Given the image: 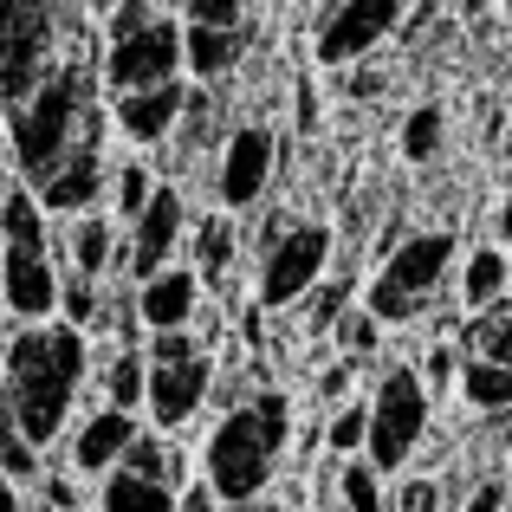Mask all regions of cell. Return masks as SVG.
<instances>
[{
  "label": "cell",
  "mask_w": 512,
  "mask_h": 512,
  "mask_svg": "<svg viewBox=\"0 0 512 512\" xmlns=\"http://www.w3.org/2000/svg\"><path fill=\"white\" fill-rule=\"evenodd\" d=\"M0 363H7V422L46 454L52 441H65L78 389H85V376H91L85 331L65 325V318H52V325H20Z\"/></svg>",
  "instance_id": "obj_1"
},
{
  "label": "cell",
  "mask_w": 512,
  "mask_h": 512,
  "mask_svg": "<svg viewBox=\"0 0 512 512\" xmlns=\"http://www.w3.org/2000/svg\"><path fill=\"white\" fill-rule=\"evenodd\" d=\"M104 78H98V59H59V72L33 91L26 104L0 111V137H7V156H13V175L26 188H39L78 143H98L104 130V104H98Z\"/></svg>",
  "instance_id": "obj_2"
},
{
  "label": "cell",
  "mask_w": 512,
  "mask_h": 512,
  "mask_svg": "<svg viewBox=\"0 0 512 512\" xmlns=\"http://www.w3.org/2000/svg\"><path fill=\"white\" fill-rule=\"evenodd\" d=\"M292 441V402L286 389H253L240 409L214 422L208 448H201V480L214 487L221 506H253L273 487V467Z\"/></svg>",
  "instance_id": "obj_3"
},
{
  "label": "cell",
  "mask_w": 512,
  "mask_h": 512,
  "mask_svg": "<svg viewBox=\"0 0 512 512\" xmlns=\"http://www.w3.org/2000/svg\"><path fill=\"white\" fill-rule=\"evenodd\" d=\"M65 7L59 0H0V111L26 104L65 59Z\"/></svg>",
  "instance_id": "obj_4"
},
{
  "label": "cell",
  "mask_w": 512,
  "mask_h": 512,
  "mask_svg": "<svg viewBox=\"0 0 512 512\" xmlns=\"http://www.w3.org/2000/svg\"><path fill=\"white\" fill-rule=\"evenodd\" d=\"M454 260H461V247H454V234H402V247L383 260V273H376V286L363 292V305L376 312V325H409V318H422L428 305H435V292L448 286Z\"/></svg>",
  "instance_id": "obj_5"
},
{
  "label": "cell",
  "mask_w": 512,
  "mask_h": 512,
  "mask_svg": "<svg viewBox=\"0 0 512 512\" xmlns=\"http://www.w3.org/2000/svg\"><path fill=\"white\" fill-rule=\"evenodd\" d=\"M428 383L422 370H383L376 376V396H370V448H363V461L376 467V474H402V461H409L415 448H422L428 435Z\"/></svg>",
  "instance_id": "obj_6"
},
{
  "label": "cell",
  "mask_w": 512,
  "mask_h": 512,
  "mask_svg": "<svg viewBox=\"0 0 512 512\" xmlns=\"http://www.w3.org/2000/svg\"><path fill=\"white\" fill-rule=\"evenodd\" d=\"M331 273V227L318 221H292L273 247L260 253V279H253V299L260 312H286V305H305Z\"/></svg>",
  "instance_id": "obj_7"
},
{
  "label": "cell",
  "mask_w": 512,
  "mask_h": 512,
  "mask_svg": "<svg viewBox=\"0 0 512 512\" xmlns=\"http://www.w3.org/2000/svg\"><path fill=\"white\" fill-rule=\"evenodd\" d=\"M98 78L111 98H124V91H150V85H175L182 72V20H169V13H156L143 33L130 39H111V46L98 52Z\"/></svg>",
  "instance_id": "obj_8"
},
{
  "label": "cell",
  "mask_w": 512,
  "mask_h": 512,
  "mask_svg": "<svg viewBox=\"0 0 512 512\" xmlns=\"http://www.w3.org/2000/svg\"><path fill=\"white\" fill-rule=\"evenodd\" d=\"M396 26H402V0H331V7L318 13L312 52H318V65L344 72V65L370 59Z\"/></svg>",
  "instance_id": "obj_9"
},
{
  "label": "cell",
  "mask_w": 512,
  "mask_h": 512,
  "mask_svg": "<svg viewBox=\"0 0 512 512\" xmlns=\"http://www.w3.org/2000/svg\"><path fill=\"white\" fill-rule=\"evenodd\" d=\"M59 253L52 240H0V292H7L13 325H52L59 318Z\"/></svg>",
  "instance_id": "obj_10"
},
{
  "label": "cell",
  "mask_w": 512,
  "mask_h": 512,
  "mask_svg": "<svg viewBox=\"0 0 512 512\" xmlns=\"http://www.w3.org/2000/svg\"><path fill=\"white\" fill-rule=\"evenodd\" d=\"M273 169H279V137L266 124H240L234 137L221 143V163H214V195H221V208L247 214L253 201L266 195Z\"/></svg>",
  "instance_id": "obj_11"
},
{
  "label": "cell",
  "mask_w": 512,
  "mask_h": 512,
  "mask_svg": "<svg viewBox=\"0 0 512 512\" xmlns=\"http://www.w3.org/2000/svg\"><path fill=\"white\" fill-rule=\"evenodd\" d=\"M124 240H130V266L124 273L137 279H156L163 266H175V253H182V240H188V201H182V188H156L150 195V208L137 214V221L124 227Z\"/></svg>",
  "instance_id": "obj_12"
},
{
  "label": "cell",
  "mask_w": 512,
  "mask_h": 512,
  "mask_svg": "<svg viewBox=\"0 0 512 512\" xmlns=\"http://www.w3.org/2000/svg\"><path fill=\"white\" fill-rule=\"evenodd\" d=\"M214 402V357L201 350V357H182V363H150V396H143V409H150V428H188L201 409Z\"/></svg>",
  "instance_id": "obj_13"
},
{
  "label": "cell",
  "mask_w": 512,
  "mask_h": 512,
  "mask_svg": "<svg viewBox=\"0 0 512 512\" xmlns=\"http://www.w3.org/2000/svg\"><path fill=\"white\" fill-rule=\"evenodd\" d=\"M104 188H111V163H104V150H98V143H78V150L65 156L33 195H39V208H46V221H78V214H91L104 201Z\"/></svg>",
  "instance_id": "obj_14"
},
{
  "label": "cell",
  "mask_w": 512,
  "mask_h": 512,
  "mask_svg": "<svg viewBox=\"0 0 512 512\" xmlns=\"http://www.w3.org/2000/svg\"><path fill=\"white\" fill-rule=\"evenodd\" d=\"M52 253L65 260V273H85V279H104L111 266H130V240L98 208L78 214V221H52Z\"/></svg>",
  "instance_id": "obj_15"
},
{
  "label": "cell",
  "mask_w": 512,
  "mask_h": 512,
  "mask_svg": "<svg viewBox=\"0 0 512 512\" xmlns=\"http://www.w3.org/2000/svg\"><path fill=\"white\" fill-rule=\"evenodd\" d=\"M104 111H111V124L124 130L137 150H156V143L175 137V124H182V111H188V78L150 85V91H124V98H111Z\"/></svg>",
  "instance_id": "obj_16"
},
{
  "label": "cell",
  "mask_w": 512,
  "mask_h": 512,
  "mask_svg": "<svg viewBox=\"0 0 512 512\" xmlns=\"http://www.w3.org/2000/svg\"><path fill=\"white\" fill-rule=\"evenodd\" d=\"M137 435H143V422H137V415L111 409V402H104V409H91L85 422L72 428V448H65V454H72V474H91V480L117 474Z\"/></svg>",
  "instance_id": "obj_17"
},
{
  "label": "cell",
  "mask_w": 512,
  "mask_h": 512,
  "mask_svg": "<svg viewBox=\"0 0 512 512\" xmlns=\"http://www.w3.org/2000/svg\"><path fill=\"white\" fill-rule=\"evenodd\" d=\"M137 318H143V331H195L201 273L195 266H163L156 279H143L137 286Z\"/></svg>",
  "instance_id": "obj_18"
},
{
  "label": "cell",
  "mask_w": 512,
  "mask_h": 512,
  "mask_svg": "<svg viewBox=\"0 0 512 512\" xmlns=\"http://www.w3.org/2000/svg\"><path fill=\"white\" fill-rule=\"evenodd\" d=\"M240 46H247V33H221V26H182V72L195 78V85H214V78L234 72Z\"/></svg>",
  "instance_id": "obj_19"
},
{
  "label": "cell",
  "mask_w": 512,
  "mask_h": 512,
  "mask_svg": "<svg viewBox=\"0 0 512 512\" xmlns=\"http://www.w3.org/2000/svg\"><path fill=\"white\" fill-rule=\"evenodd\" d=\"M124 474H137V480H156V487H175L182 493L188 487V461H182V448L163 435V428H143L137 441H130V454H124Z\"/></svg>",
  "instance_id": "obj_20"
},
{
  "label": "cell",
  "mask_w": 512,
  "mask_h": 512,
  "mask_svg": "<svg viewBox=\"0 0 512 512\" xmlns=\"http://www.w3.org/2000/svg\"><path fill=\"white\" fill-rule=\"evenodd\" d=\"M461 299H467V312H487V305L512 299L506 247H474V253H467V260H461Z\"/></svg>",
  "instance_id": "obj_21"
},
{
  "label": "cell",
  "mask_w": 512,
  "mask_h": 512,
  "mask_svg": "<svg viewBox=\"0 0 512 512\" xmlns=\"http://www.w3.org/2000/svg\"><path fill=\"white\" fill-rule=\"evenodd\" d=\"M98 383H104V402H111V409L137 415L143 396H150V357H143V350H111V363L98 370Z\"/></svg>",
  "instance_id": "obj_22"
},
{
  "label": "cell",
  "mask_w": 512,
  "mask_h": 512,
  "mask_svg": "<svg viewBox=\"0 0 512 512\" xmlns=\"http://www.w3.org/2000/svg\"><path fill=\"white\" fill-rule=\"evenodd\" d=\"M98 512H175V487H156V480H137L117 467L98 487Z\"/></svg>",
  "instance_id": "obj_23"
},
{
  "label": "cell",
  "mask_w": 512,
  "mask_h": 512,
  "mask_svg": "<svg viewBox=\"0 0 512 512\" xmlns=\"http://www.w3.org/2000/svg\"><path fill=\"white\" fill-rule=\"evenodd\" d=\"M461 396L480 415H506L512 409V370L506 363H487V357H467L461 363Z\"/></svg>",
  "instance_id": "obj_24"
},
{
  "label": "cell",
  "mask_w": 512,
  "mask_h": 512,
  "mask_svg": "<svg viewBox=\"0 0 512 512\" xmlns=\"http://www.w3.org/2000/svg\"><path fill=\"white\" fill-rule=\"evenodd\" d=\"M461 344H467V357H487V363H506L512 370V299L474 312V325L461 331Z\"/></svg>",
  "instance_id": "obj_25"
},
{
  "label": "cell",
  "mask_w": 512,
  "mask_h": 512,
  "mask_svg": "<svg viewBox=\"0 0 512 512\" xmlns=\"http://www.w3.org/2000/svg\"><path fill=\"white\" fill-rule=\"evenodd\" d=\"M227 266H234V214H208L195 221V273L227 279Z\"/></svg>",
  "instance_id": "obj_26"
},
{
  "label": "cell",
  "mask_w": 512,
  "mask_h": 512,
  "mask_svg": "<svg viewBox=\"0 0 512 512\" xmlns=\"http://www.w3.org/2000/svg\"><path fill=\"white\" fill-rule=\"evenodd\" d=\"M441 143H448V117H441V104H415V111L402 117V163H435Z\"/></svg>",
  "instance_id": "obj_27"
},
{
  "label": "cell",
  "mask_w": 512,
  "mask_h": 512,
  "mask_svg": "<svg viewBox=\"0 0 512 512\" xmlns=\"http://www.w3.org/2000/svg\"><path fill=\"white\" fill-rule=\"evenodd\" d=\"M156 188H163V182L150 175V163H117V169H111V221L130 227L143 208H150Z\"/></svg>",
  "instance_id": "obj_28"
},
{
  "label": "cell",
  "mask_w": 512,
  "mask_h": 512,
  "mask_svg": "<svg viewBox=\"0 0 512 512\" xmlns=\"http://www.w3.org/2000/svg\"><path fill=\"white\" fill-rule=\"evenodd\" d=\"M325 448L338 454V461H357L363 448H370V402H338L331 409V422H325Z\"/></svg>",
  "instance_id": "obj_29"
},
{
  "label": "cell",
  "mask_w": 512,
  "mask_h": 512,
  "mask_svg": "<svg viewBox=\"0 0 512 512\" xmlns=\"http://www.w3.org/2000/svg\"><path fill=\"white\" fill-rule=\"evenodd\" d=\"M59 318H65V325H78V331H98V325H104L98 279H85V273H65V279H59Z\"/></svg>",
  "instance_id": "obj_30"
},
{
  "label": "cell",
  "mask_w": 512,
  "mask_h": 512,
  "mask_svg": "<svg viewBox=\"0 0 512 512\" xmlns=\"http://www.w3.org/2000/svg\"><path fill=\"white\" fill-rule=\"evenodd\" d=\"M338 506L344 512H383V474L370 461H344L338 467Z\"/></svg>",
  "instance_id": "obj_31"
},
{
  "label": "cell",
  "mask_w": 512,
  "mask_h": 512,
  "mask_svg": "<svg viewBox=\"0 0 512 512\" xmlns=\"http://www.w3.org/2000/svg\"><path fill=\"white\" fill-rule=\"evenodd\" d=\"M331 338H338L344 357H357V363H363V357H376V344H383V325H376L370 305H350L338 325H331Z\"/></svg>",
  "instance_id": "obj_32"
},
{
  "label": "cell",
  "mask_w": 512,
  "mask_h": 512,
  "mask_svg": "<svg viewBox=\"0 0 512 512\" xmlns=\"http://www.w3.org/2000/svg\"><path fill=\"white\" fill-rule=\"evenodd\" d=\"M0 474H7V480H20V487L46 474V454H39V448H33V441H26L13 422H0Z\"/></svg>",
  "instance_id": "obj_33"
},
{
  "label": "cell",
  "mask_w": 512,
  "mask_h": 512,
  "mask_svg": "<svg viewBox=\"0 0 512 512\" xmlns=\"http://www.w3.org/2000/svg\"><path fill=\"white\" fill-rule=\"evenodd\" d=\"M182 26H221V33H247V7H240V0H182Z\"/></svg>",
  "instance_id": "obj_34"
},
{
  "label": "cell",
  "mask_w": 512,
  "mask_h": 512,
  "mask_svg": "<svg viewBox=\"0 0 512 512\" xmlns=\"http://www.w3.org/2000/svg\"><path fill=\"white\" fill-rule=\"evenodd\" d=\"M156 13H163L156 0H124L117 13H104V46H111V39H130V33H143V26H150Z\"/></svg>",
  "instance_id": "obj_35"
},
{
  "label": "cell",
  "mask_w": 512,
  "mask_h": 512,
  "mask_svg": "<svg viewBox=\"0 0 512 512\" xmlns=\"http://www.w3.org/2000/svg\"><path fill=\"white\" fill-rule=\"evenodd\" d=\"M201 350H208V344H201L195 331H150L143 357H150V363H182V357H201Z\"/></svg>",
  "instance_id": "obj_36"
},
{
  "label": "cell",
  "mask_w": 512,
  "mask_h": 512,
  "mask_svg": "<svg viewBox=\"0 0 512 512\" xmlns=\"http://www.w3.org/2000/svg\"><path fill=\"white\" fill-rule=\"evenodd\" d=\"M357 370L363 363L357 357H338V363H325V376H318V396L338 409V402H350V383H357Z\"/></svg>",
  "instance_id": "obj_37"
},
{
  "label": "cell",
  "mask_w": 512,
  "mask_h": 512,
  "mask_svg": "<svg viewBox=\"0 0 512 512\" xmlns=\"http://www.w3.org/2000/svg\"><path fill=\"white\" fill-rule=\"evenodd\" d=\"M305 305H312V318H305V325H312V331H331V325H338V318L350 312V292H338V286H318Z\"/></svg>",
  "instance_id": "obj_38"
},
{
  "label": "cell",
  "mask_w": 512,
  "mask_h": 512,
  "mask_svg": "<svg viewBox=\"0 0 512 512\" xmlns=\"http://www.w3.org/2000/svg\"><path fill=\"white\" fill-rule=\"evenodd\" d=\"M454 370H461V363H454V344H435V350H428V363H422L428 396H435V389H454Z\"/></svg>",
  "instance_id": "obj_39"
},
{
  "label": "cell",
  "mask_w": 512,
  "mask_h": 512,
  "mask_svg": "<svg viewBox=\"0 0 512 512\" xmlns=\"http://www.w3.org/2000/svg\"><path fill=\"white\" fill-rule=\"evenodd\" d=\"M435 506H441L435 480H409V487L396 493V512H435Z\"/></svg>",
  "instance_id": "obj_40"
},
{
  "label": "cell",
  "mask_w": 512,
  "mask_h": 512,
  "mask_svg": "<svg viewBox=\"0 0 512 512\" xmlns=\"http://www.w3.org/2000/svg\"><path fill=\"white\" fill-rule=\"evenodd\" d=\"M39 493H46L52 512H78V487H72L65 474H39Z\"/></svg>",
  "instance_id": "obj_41"
},
{
  "label": "cell",
  "mask_w": 512,
  "mask_h": 512,
  "mask_svg": "<svg viewBox=\"0 0 512 512\" xmlns=\"http://www.w3.org/2000/svg\"><path fill=\"white\" fill-rule=\"evenodd\" d=\"M175 512H221V500H214L208 480H188V487L175 493Z\"/></svg>",
  "instance_id": "obj_42"
},
{
  "label": "cell",
  "mask_w": 512,
  "mask_h": 512,
  "mask_svg": "<svg viewBox=\"0 0 512 512\" xmlns=\"http://www.w3.org/2000/svg\"><path fill=\"white\" fill-rule=\"evenodd\" d=\"M461 512H506V480H480Z\"/></svg>",
  "instance_id": "obj_43"
},
{
  "label": "cell",
  "mask_w": 512,
  "mask_h": 512,
  "mask_svg": "<svg viewBox=\"0 0 512 512\" xmlns=\"http://www.w3.org/2000/svg\"><path fill=\"white\" fill-rule=\"evenodd\" d=\"M0 512H33V506H26V487L7 480V474H0Z\"/></svg>",
  "instance_id": "obj_44"
},
{
  "label": "cell",
  "mask_w": 512,
  "mask_h": 512,
  "mask_svg": "<svg viewBox=\"0 0 512 512\" xmlns=\"http://www.w3.org/2000/svg\"><path fill=\"white\" fill-rule=\"evenodd\" d=\"M20 188V175H13V156H7V137H0V201Z\"/></svg>",
  "instance_id": "obj_45"
},
{
  "label": "cell",
  "mask_w": 512,
  "mask_h": 512,
  "mask_svg": "<svg viewBox=\"0 0 512 512\" xmlns=\"http://www.w3.org/2000/svg\"><path fill=\"white\" fill-rule=\"evenodd\" d=\"M350 91H357V98H376V91H383V78H376V72H357V78H350Z\"/></svg>",
  "instance_id": "obj_46"
},
{
  "label": "cell",
  "mask_w": 512,
  "mask_h": 512,
  "mask_svg": "<svg viewBox=\"0 0 512 512\" xmlns=\"http://www.w3.org/2000/svg\"><path fill=\"white\" fill-rule=\"evenodd\" d=\"M500 234L512 240V188H506V201H500Z\"/></svg>",
  "instance_id": "obj_47"
},
{
  "label": "cell",
  "mask_w": 512,
  "mask_h": 512,
  "mask_svg": "<svg viewBox=\"0 0 512 512\" xmlns=\"http://www.w3.org/2000/svg\"><path fill=\"white\" fill-rule=\"evenodd\" d=\"M85 7H91V13H117V7H124V0H85Z\"/></svg>",
  "instance_id": "obj_48"
},
{
  "label": "cell",
  "mask_w": 512,
  "mask_h": 512,
  "mask_svg": "<svg viewBox=\"0 0 512 512\" xmlns=\"http://www.w3.org/2000/svg\"><path fill=\"white\" fill-rule=\"evenodd\" d=\"M0 422H7V363H0Z\"/></svg>",
  "instance_id": "obj_49"
},
{
  "label": "cell",
  "mask_w": 512,
  "mask_h": 512,
  "mask_svg": "<svg viewBox=\"0 0 512 512\" xmlns=\"http://www.w3.org/2000/svg\"><path fill=\"white\" fill-rule=\"evenodd\" d=\"M13 325V312H7V292H0V331H7Z\"/></svg>",
  "instance_id": "obj_50"
},
{
  "label": "cell",
  "mask_w": 512,
  "mask_h": 512,
  "mask_svg": "<svg viewBox=\"0 0 512 512\" xmlns=\"http://www.w3.org/2000/svg\"><path fill=\"white\" fill-rule=\"evenodd\" d=\"M506 286H512V253H506Z\"/></svg>",
  "instance_id": "obj_51"
},
{
  "label": "cell",
  "mask_w": 512,
  "mask_h": 512,
  "mask_svg": "<svg viewBox=\"0 0 512 512\" xmlns=\"http://www.w3.org/2000/svg\"><path fill=\"white\" fill-rule=\"evenodd\" d=\"M506 512H512V493H506Z\"/></svg>",
  "instance_id": "obj_52"
},
{
  "label": "cell",
  "mask_w": 512,
  "mask_h": 512,
  "mask_svg": "<svg viewBox=\"0 0 512 512\" xmlns=\"http://www.w3.org/2000/svg\"><path fill=\"white\" fill-rule=\"evenodd\" d=\"M305 7H312V0H305Z\"/></svg>",
  "instance_id": "obj_53"
}]
</instances>
